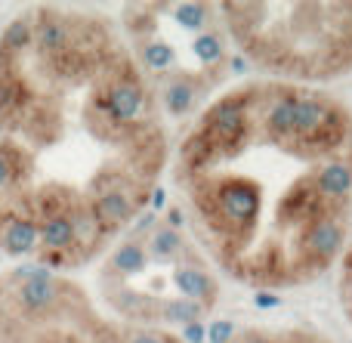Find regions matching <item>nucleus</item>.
I'll use <instances>...</instances> for the list:
<instances>
[{
  "instance_id": "1",
  "label": "nucleus",
  "mask_w": 352,
  "mask_h": 343,
  "mask_svg": "<svg viewBox=\"0 0 352 343\" xmlns=\"http://www.w3.org/2000/svg\"><path fill=\"white\" fill-rule=\"evenodd\" d=\"M176 214L219 278L297 294L334 272L352 220V105L318 87L248 78L179 136Z\"/></svg>"
},
{
  "instance_id": "2",
  "label": "nucleus",
  "mask_w": 352,
  "mask_h": 343,
  "mask_svg": "<svg viewBox=\"0 0 352 343\" xmlns=\"http://www.w3.org/2000/svg\"><path fill=\"white\" fill-rule=\"evenodd\" d=\"M232 53L256 78L318 87L352 78V3H217Z\"/></svg>"
},
{
  "instance_id": "3",
  "label": "nucleus",
  "mask_w": 352,
  "mask_h": 343,
  "mask_svg": "<svg viewBox=\"0 0 352 343\" xmlns=\"http://www.w3.org/2000/svg\"><path fill=\"white\" fill-rule=\"evenodd\" d=\"M213 343H340L331 331L316 322L272 319V322H244L223 331Z\"/></svg>"
},
{
  "instance_id": "4",
  "label": "nucleus",
  "mask_w": 352,
  "mask_h": 343,
  "mask_svg": "<svg viewBox=\"0 0 352 343\" xmlns=\"http://www.w3.org/2000/svg\"><path fill=\"white\" fill-rule=\"evenodd\" d=\"M80 28L84 25L78 22H68L65 16H53V12H43L41 19L34 22V43L43 56L56 59V56L68 53V49L78 43Z\"/></svg>"
},
{
  "instance_id": "5",
  "label": "nucleus",
  "mask_w": 352,
  "mask_h": 343,
  "mask_svg": "<svg viewBox=\"0 0 352 343\" xmlns=\"http://www.w3.org/2000/svg\"><path fill=\"white\" fill-rule=\"evenodd\" d=\"M19 307H25L28 313H53L62 300V288L56 285V278H37V282H22L16 288Z\"/></svg>"
},
{
  "instance_id": "6",
  "label": "nucleus",
  "mask_w": 352,
  "mask_h": 343,
  "mask_svg": "<svg viewBox=\"0 0 352 343\" xmlns=\"http://www.w3.org/2000/svg\"><path fill=\"white\" fill-rule=\"evenodd\" d=\"M0 241H3L6 254H12V257H25V254H31V251L41 247V223L12 217V220L6 223V229L0 232Z\"/></svg>"
},
{
  "instance_id": "7",
  "label": "nucleus",
  "mask_w": 352,
  "mask_h": 343,
  "mask_svg": "<svg viewBox=\"0 0 352 343\" xmlns=\"http://www.w3.org/2000/svg\"><path fill=\"white\" fill-rule=\"evenodd\" d=\"M334 288H337L340 316L352 334V220H349V232H346V241H343L340 260H337V266H334Z\"/></svg>"
},
{
  "instance_id": "8",
  "label": "nucleus",
  "mask_w": 352,
  "mask_h": 343,
  "mask_svg": "<svg viewBox=\"0 0 352 343\" xmlns=\"http://www.w3.org/2000/svg\"><path fill=\"white\" fill-rule=\"evenodd\" d=\"M0 43H3V49H10V53H19V49H25L28 43H34V25H31L28 19H12L3 28Z\"/></svg>"
},
{
  "instance_id": "9",
  "label": "nucleus",
  "mask_w": 352,
  "mask_h": 343,
  "mask_svg": "<svg viewBox=\"0 0 352 343\" xmlns=\"http://www.w3.org/2000/svg\"><path fill=\"white\" fill-rule=\"evenodd\" d=\"M37 278H56L53 269H47L43 263H25V266H16L12 269V282H37Z\"/></svg>"
},
{
  "instance_id": "10",
  "label": "nucleus",
  "mask_w": 352,
  "mask_h": 343,
  "mask_svg": "<svg viewBox=\"0 0 352 343\" xmlns=\"http://www.w3.org/2000/svg\"><path fill=\"white\" fill-rule=\"evenodd\" d=\"M12 179V161L6 158V152H0V189H6Z\"/></svg>"
}]
</instances>
